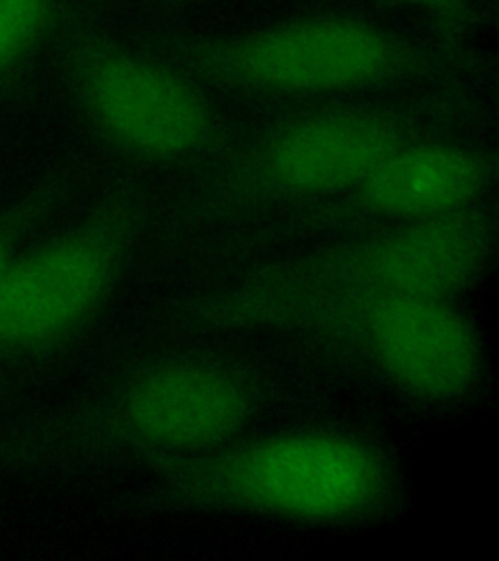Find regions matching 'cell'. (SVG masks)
<instances>
[{
    "mask_svg": "<svg viewBox=\"0 0 499 561\" xmlns=\"http://www.w3.org/2000/svg\"><path fill=\"white\" fill-rule=\"evenodd\" d=\"M104 2H107V0H82V4L87 7V9L94 10L98 9V7H102Z\"/></svg>",
    "mask_w": 499,
    "mask_h": 561,
    "instance_id": "obj_14",
    "label": "cell"
},
{
    "mask_svg": "<svg viewBox=\"0 0 499 561\" xmlns=\"http://www.w3.org/2000/svg\"><path fill=\"white\" fill-rule=\"evenodd\" d=\"M52 55L80 129L123 175L184 180L245 129L207 88L132 37L112 34L82 2L67 0Z\"/></svg>",
    "mask_w": 499,
    "mask_h": 561,
    "instance_id": "obj_6",
    "label": "cell"
},
{
    "mask_svg": "<svg viewBox=\"0 0 499 561\" xmlns=\"http://www.w3.org/2000/svg\"><path fill=\"white\" fill-rule=\"evenodd\" d=\"M498 154L473 133L416 140L338 192L272 219L207 237L193 263L215 277L238 265L338 238L438 219L490 202Z\"/></svg>",
    "mask_w": 499,
    "mask_h": 561,
    "instance_id": "obj_8",
    "label": "cell"
},
{
    "mask_svg": "<svg viewBox=\"0 0 499 561\" xmlns=\"http://www.w3.org/2000/svg\"><path fill=\"white\" fill-rule=\"evenodd\" d=\"M265 335L430 412L466 410L491 388L488 343L456 298H363L291 318Z\"/></svg>",
    "mask_w": 499,
    "mask_h": 561,
    "instance_id": "obj_7",
    "label": "cell"
},
{
    "mask_svg": "<svg viewBox=\"0 0 499 561\" xmlns=\"http://www.w3.org/2000/svg\"><path fill=\"white\" fill-rule=\"evenodd\" d=\"M390 7L413 10L430 22L433 42L458 61L483 69L474 51V27L480 0H386Z\"/></svg>",
    "mask_w": 499,
    "mask_h": 561,
    "instance_id": "obj_12",
    "label": "cell"
},
{
    "mask_svg": "<svg viewBox=\"0 0 499 561\" xmlns=\"http://www.w3.org/2000/svg\"><path fill=\"white\" fill-rule=\"evenodd\" d=\"M328 396V382L295 365L225 345H175L132 360L47 421L34 455L52 462L139 466L217 447Z\"/></svg>",
    "mask_w": 499,
    "mask_h": 561,
    "instance_id": "obj_4",
    "label": "cell"
},
{
    "mask_svg": "<svg viewBox=\"0 0 499 561\" xmlns=\"http://www.w3.org/2000/svg\"><path fill=\"white\" fill-rule=\"evenodd\" d=\"M486 105V87L453 84L265 114L180 182L152 232L207 238L272 219L342 190L416 140L473 133Z\"/></svg>",
    "mask_w": 499,
    "mask_h": 561,
    "instance_id": "obj_1",
    "label": "cell"
},
{
    "mask_svg": "<svg viewBox=\"0 0 499 561\" xmlns=\"http://www.w3.org/2000/svg\"><path fill=\"white\" fill-rule=\"evenodd\" d=\"M149 180L122 175L69 227L24 248L0 279V355L67 350L112 310L152 234Z\"/></svg>",
    "mask_w": 499,
    "mask_h": 561,
    "instance_id": "obj_9",
    "label": "cell"
},
{
    "mask_svg": "<svg viewBox=\"0 0 499 561\" xmlns=\"http://www.w3.org/2000/svg\"><path fill=\"white\" fill-rule=\"evenodd\" d=\"M67 0H0V98L34 75L53 39Z\"/></svg>",
    "mask_w": 499,
    "mask_h": 561,
    "instance_id": "obj_10",
    "label": "cell"
},
{
    "mask_svg": "<svg viewBox=\"0 0 499 561\" xmlns=\"http://www.w3.org/2000/svg\"><path fill=\"white\" fill-rule=\"evenodd\" d=\"M149 2H152L158 9L178 10L184 9V7H188L193 0H149Z\"/></svg>",
    "mask_w": 499,
    "mask_h": 561,
    "instance_id": "obj_13",
    "label": "cell"
},
{
    "mask_svg": "<svg viewBox=\"0 0 499 561\" xmlns=\"http://www.w3.org/2000/svg\"><path fill=\"white\" fill-rule=\"evenodd\" d=\"M498 254L491 202L453 215L338 238L238 265L167 308L190 337L265 335L291 318L383 295L456 298L488 279Z\"/></svg>",
    "mask_w": 499,
    "mask_h": 561,
    "instance_id": "obj_3",
    "label": "cell"
},
{
    "mask_svg": "<svg viewBox=\"0 0 499 561\" xmlns=\"http://www.w3.org/2000/svg\"><path fill=\"white\" fill-rule=\"evenodd\" d=\"M143 470L140 507L351 526L396 515L406 473L390 448L340 425L248 431L217 447L162 456Z\"/></svg>",
    "mask_w": 499,
    "mask_h": 561,
    "instance_id": "obj_5",
    "label": "cell"
},
{
    "mask_svg": "<svg viewBox=\"0 0 499 561\" xmlns=\"http://www.w3.org/2000/svg\"><path fill=\"white\" fill-rule=\"evenodd\" d=\"M132 39L211 94L263 114L404 90L486 87L483 69L458 61L431 37L351 7H320L230 32L155 27Z\"/></svg>",
    "mask_w": 499,
    "mask_h": 561,
    "instance_id": "obj_2",
    "label": "cell"
},
{
    "mask_svg": "<svg viewBox=\"0 0 499 561\" xmlns=\"http://www.w3.org/2000/svg\"><path fill=\"white\" fill-rule=\"evenodd\" d=\"M69 192V182L63 174H53L20 195L16 202L0 209V279L10 263L24 250V240L35 228L49 219Z\"/></svg>",
    "mask_w": 499,
    "mask_h": 561,
    "instance_id": "obj_11",
    "label": "cell"
}]
</instances>
